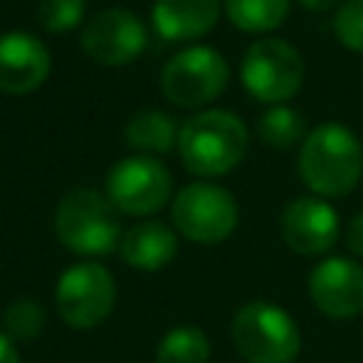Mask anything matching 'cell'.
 <instances>
[{
	"label": "cell",
	"mask_w": 363,
	"mask_h": 363,
	"mask_svg": "<svg viewBox=\"0 0 363 363\" xmlns=\"http://www.w3.org/2000/svg\"><path fill=\"white\" fill-rule=\"evenodd\" d=\"M301 182L320 199L352 193L363 176V145L340 122L315 125L298 150Z\"/></svg>",
	"instance_id": "cell-1"
},
{
	"label": "cell",
	"mask_w": 363,
	"mask_h": 363,
	"mask_svg": "<svg viewBox=\"0 0 363 363\" xmlns=\"http://www.w3.org/2000/svg\"><path fill=\"white\" fill-rule=\"evenodd\" d=\"M250 133L241 116L221 108H207L193 113L179 128V159L182 164L201 179L227 176L244 159Z\"/></svg>",
	"instance_id": "cell-2"
},
{
	"label": "cell",
	"mask_w": 363,
	"mask_h": 363,
	"mask_svg": "<svg viewBox=\"0 0 363 363\" xmlns=\"http://www.w3.org/2000/svg\"><path fill=\"white\" fill-rule=\"evenodd\" d=\"M54 233L60 244L77 255H108L119 250L122 241L116 207L94 187H74L60 199Z\"/></svg>",
	"instance_id": "cell-3"
},
{
	"label": "cell",
	"mask_w": 363,
	"mask_h": 363,
	"mask_svg": "<svg viewBox=\"0 0 363 363\" xmlns=\"http://www.w3.org/2000/svg\"><path fill=\"white\" fill-rule=\"evenodd\" d=\"M233 346L247 363H292L301 352V332L289 312L269 301L244 303L230 323Z\"/></svg>",
	"instance_id": "cell-4"
},
{
	"label": "cell",
	"mask_w": 363,
	"mask_h": 363,
	"mask_svg": "<svg viewBox=\"0 0 363 363\" xmlns=\"http://www.w3.org/2000/svg\"><path fill=\"white\" fill-rule=\"evenodd\" d=\"M303 57L281 37L255 40L241 57V85L247 94L267 105H284L303 85Z\"/></svg>",
	"instance_id": "cell-5"
},
{
	"label": "cell",
	"mask_w": 363,
	"mask_h": 363,
	"mask_svg": "<svg viewBox=\"0 0 363 363\" xmlns=\"http://www.w3.org/2000/svg\"><path fill=\"white\" fill-rule=\"evenodd\" d=\"M230 79V65L221 51L210 45H187L173 54L159 74V85L167 102L179 108H201L213 102Z\"/></svg>",
	"instance_id": "cell-6"
},
{
	"label": "cell",
	"mask_w": 363,
	"mask_h": 363,
	"mask_svg": "<svg viewBox=\"0 0 363 363\" xmlns=\"http://www.w3.org/2000/svg\"><path fill=\"white\" fill-rule=\"evenodd\" d=\"M170 218L184 238L196 244H221L238 224V204L227 187L213 182H193L176 193Z\"/></svg>",
	"instance_id": "cell-7"
},
{
	"label": "cell",
	"mask_w": 363,
	"mask_h": 363,
	"mask_svg": "<svg viewBox=\"0 0 363 363\" xmlns=\"http://www.w3.org/2000/svg\"><path fill=\"white\" fill-rule=\"evenodd\" d=\"M54 303L71 329H94L113 312L116 281L102 264L77 261L60 275Z\"/></svg>",
	"instance_id": "cell-8"
},
{
	"label": "cell",
	"mask_w": 363,
	"mask_h": 363,
	"mask_svg": "<svg viewBox=\"0 0 363 363\" xmlns=\"http://www.w3.org/2000/svg\"><path fill=\"white\" fill-rule=\"evenodd\" d=\"M173 176L156 159L145 153H133L119 159L105 176L108 201L128 216H153L170 201Z\"/></svg>",
	"instance_id": "cell-9"
},
{
	"label": "cell",
	"mask_w": 363,
	"mask_h": 363,
	"mask_svg": "<svg viewBox=\"0 0 363 363\" xmlns=\"http://www.w3.org/2000/svg\"><path fill=\"white\" fill-rule=\"evenodd\" d=\"M79 43L94 62L116 68L142 57L147 45V28L128 9H105L85 23Z\"/></svg>",
	"instance_id": "cell-10"
},
{
	"label": "cell",
	"mask_w": 363,
	"mask_h": 363,
	"mask_svg": "<svg viewBox=\"0 0 363 363\" xmlns=\"http://www.w3.org/2000/svg\"><path fill=\"white\" fill-rule=\"evenodd\" d=\"M337 213L320 196L292 199L281 210V235L298 255H323L337 241Z\"/></svg>",
	"instance_id": "cell-11"
},
{
	"label": "cell",
	"mask_w": 363,
	"mask_h": 363,
	"mask_svg": "<svg viewBox=\"0 0 363 363\" xmlns=\"http://www.w3.org/2000/svg\"><path fill=\"white\" fill-rule=\"evenodd\" d=\"M309 298L318 312L346 320L363 312V267L343 255L320 261L309 272Z\"/></svg>",
	"instance_id": "cell-12"
},
{
	"label": "cell",
	"mask_w": 363,
	"mask_h": 363,
	"mask_svg": "<svg viewBox=\"0 0 363 363\" xmlns=\"http://www.w3.org/2000/svg\"><path fill=\"white\" fill-rule=\"evenodd\" d=\"M51 74V54L45 43L28 31L0 34V91L3 94H31Z\"/></svg>",
	"instance_id": "cell-13"
},
{
	"label": "cell",
	"mask_w": 363,
	"mask_h": 363,
	"mask_svg": "<svg viewBox=\"0 0 363 363\" xmlns=\"http://www.w3.org/2000/svg\"><path fill=\"white\" fill-rule=\"evenodd\" d=\"M221 9V0H156L150 20L159 37L170 43H190L213 31Z\"/></svg>",
	"instance_id": "cell-14"
},
{
	"label": "cell",
	"mask_w": 363,
	"mask_h": 363,
	"mask_svg": "<svg viewBox=\"0 0 363 363\" xmlns=\"http://www.w3.org/2000/svg\"><path fill=\"white\" fill-rule=\"evenodd\" d=\"M176 250L179 238L162 221H139L130 230H125L119 241V255L125 258V264L142 272L164 269L176 258Z\"/></svg>",
	"instance_id": "cell-15"
},
{
	"label": "cell",
	"mask_w": 363,
	"mask_h": 363,
	"mask_svg": "<svg viewBox=\"0 0 363 363\" xmlns=\"http://www.w3.org/2000/svg\"><path fill=\"white\" fill-rule=\"evenodd\" d=\"M125 142L145 156H162L170 153L179 142V128L176 119L156 111V108H142L136 111L128 125H125Z\"/></svg>",
	"instance_id": "cell-16"
},
{
	"label": "cell",
	"mask_w": 363,
	"mask_h": 363,
	"mask_svg": "<svg viewBox=\"0 0 363 363\" xmlns=\"http://www.w3.org/2000/svg\"><path fill=\"white\" fill-rule=\"evenodd\" d=\"M227 20L247 34L275 31L289 17V0H221Z\"/></svg>",
	"instance_id": "cell-17"
},
{
	"label": "cell",
	"mask_w": 363,
	"mask_h": 363,
	"mask_svg": "<svg viewBox=\"0 0 363 363\" xmlns=\"http://www.w3.org/2000/svg\"><path fill=\"white\" fill-rule=\"evenodd\" d=\"M258 139L272 150H289L306 139L303 116L289 105H269L255 122Z\"/></svg>",
	"instance_id": "cell-18"
},
{
	"label": "cell",
	"mask_w": 363,
	"mask_h": 363,
	"mask_svg": "<svg viewBox=\"0 0 363 363\" xmlns=\"http://www.w3.org/2000/svg\"><path fill=\"white\" fill-rule=\"evenodd\" d=\"M210 340L199 326H176L156 346V363H207Z\"/></svg>",
	"instance_id": "cell-19"
},
{
	"label": "cell",
	"mask_w": 363,
	"mask_h": 363,
	"mask_svg": "<svg viewBox=\"0 0 363 363\" xmlns=\"http://www.w3.org/2000/svg\"><path fill=\"white\" fill-rule=\"evenodd\" d=\"M3 329L11 340H34L45 329V309L34 298H17L3 309Z\"/></svg>",
	"instance_id": "cell-20"
},
{
	"label": "cell",
	"mask_w": 363,
	"mask_h": 363,
	"mask_svg": "<svg viewBox=\"0 0 363 363\" xmlns=\"http://www.w3.org/2000/svg\"><path fill=\"white\" fill-rule=\"evenodd\" d=\"M85 17V0H40L37 6V23L48 34H65L74 31Z\"/></svg>",
	"instance_id": "cell-21"
},
{
	"label": "cell",
	"mask_w": 363,
	"mask_h": 363,
	"mask_svg": "<svg viewBox=\"0 0 363 363\" xmlns=\"http://www.w3.org/2000/svg\"><path fill=\"white\" fill-rule=\"evenodd\" d=\"M335 37L343 48L363 54V0H343L335 11Z\"/></svg>",
	"instance_id": "cell-22"
},
{
	"label": "cell",
	"mask_w": 363,
	"mask_h": 363,
	"mask_svg": "<svg viewBox=\"0 0 363 363\" xmlns=\"http://www.w3.org/2000/svg\"><path fill=\"white\" fill-rule=\"evenodd\" d=\"M346 247L354 252V255H360L363 258V210L349 221V227H346Z\"/></svg>",
	"instance_id": "cell-23"
},
{
	"label": "cell",
	"mask_w": 363,
	"mask_h": 363,
	"mask_svg": "<svg viewBox=\"0 0 363 363\" xmlns=\"http://www.w3.org/2000/svg\"><path fill=\"white\" fill-rule=\"evenodd\" d=\"M0 363H20V354L14 349V340L6 332H0Z\"/></svg>",
	"instance_id": "cell-24"
},
{
	"label": "cell",
	"mask_w": 363,
	"mask_h": 363,
	"mask_svg": "<svg viewBox=\"0 0 363 363\" xmlns=\"http://www.w3.org/2000/svg\"><path fill=\"white\" fill-rule=\"evenodd\" d=\"M303 9H309V11H329V9H335L340 0H298Z\"/></svg>",
	"instance_id": "cell-25"
}]
</instances>
